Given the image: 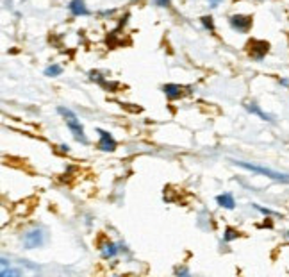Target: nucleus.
I'll return each mask as SVG.
<instances>
[{"mask_svg": "<svg viewBox=\"0 0 289 277\" xmlns=\"http://www.w3.org/2000/svg\"><path fill=\"white\" fill-rule=\"evenodd\" d=\"M57 113H59V115L64 118L66 127L70 129V132L73 134V138H75L77 141L84 143V145H88V138H86V134H84V127H82L81 120L77 118L75 113H73L72 109H68V107H63V106L57 107Z\"/></svg>", "mask_w": 289, "mask_h": 277, "instance_id": "obj_1", "label": "nucleus"}, {"mask_svg": "<svg viewBox=\"0 0 289 277\" xmlns=\"http://www.w3.org/2000/svg\"><path fill=\"white\" fill-rule=\"evenodd\" d=\"M234 165L241 166V168H247V170L254 172V174H261V175H264V177L279 181V183H289L288 174H281V172H275V170H272V168H266V166L252 165V163H245V161H234Z\"/></svg>", "mask_w": 289, "mask_h": 277, "instance_id": "obj_2", "label": "nucleus"}, {"mask_svg": "<svg viewBox=\"0 0 289 277\" xmlns=\"http://www.w3.org/2000/svg\"><path fill=\"white\" fill-rule=\"evenodd\" d=\"M47 242V235H45V231L41 227H34V229H30L29 233H25L23 236V245L25 249H38V247H43Z\"/></svg>", "mask_w": 289, "mask_h": 277, "instance_id": "obj_3", "label": "nucleus"}, {"mask_svg": "<svg viewBox=\"0 0 289 277\" xmlns=\"http://www.w3.org/2000/svg\"><path fill=\"white\" fill-rule=\"evenodd\" d=\"M97 132L100 134V140H98V149L104 150V152H115L118 149V143L116 140L113 138V134L104 129H97Z\"/></svg>", "mask_w": 289, "mask_h": 277, "instance_id": "obj_4", "label": "nucleus"}, {"mask_svg": "<svg viewBox=\"0 0 289 277\" xmlns=\"http://www.w3.org/2000/svg\"><path fill=\"white\" fill-rule=\"evenodd\" d=\"M230 25L234 30H239V32H248L254 23V18L252 16H245V14H234V16L229 18Z\"/></svg>", "mask_w": 289, "mask_h": 277, "instance_id": "obj_5", "label": "nucleus"}, {"mask_svg": "<svg viewBox=\"0 0 289 277\" xmlns=\"http://www.w3.org/2000/svg\"><path fill=\"white\" fill-rule=\"evenodd\" d=\"M248 47L252 48L250 50V54L254 55L255 59H263L264 55L268 54V50H270V43H266V41H261V39H255V41H252Z\"/></svg>", "mask_w": 289, "mask_h": 277, "instance_id": "obj_6", "label": "nucleus"}, {"mask_svg": "<svg viewBox=\"0 0 289 277\" xmlns=\"http://www.w3.org/2000/svg\"><path fill=\"white\" fill-rule=\"evenodd\" d=\"M68 9L73 16H88L90 14V9H88L84 0H70Z\"/></svg>", "mask_w": 289, "mask_h": 277, "instance_id": "obj_7", "label": "nucleus"}, {"mask_svg": "<svg viewBox=\"0 0 289 277\" xmlns=\"http://www.w3.org/2000/svg\"><path fill=\"white\" fill-rule=\"evenodd\" d=\"M162 91H164V95L170 98V100H177V98L186 95V88L179 84H164L162 86Z\"/></svg>", "mask_w": 289, "mask_h": 277, "instance_id": "obj_8", "label": "nucleus"}, {"mask_svg": "<svg viewBox=\"0 0 289 277\" xmlns=\"http://www.w3.org/2000/svg\"><path fill=\"white\" fill-rule=\"evenodd\" d=\"M216 202L218 206L225 209H234L236 208V201H234V195L232 193H221V195L216 197Z\"/></svg>", "mask_w": 289, "mask_h": 277, "instance_id": "obj_9", "label": "nucleus"}, {"mask_svg": "<svg viewBox=\"0 0 289 277\" xmlns=\"http://www.w3.org/2000/svg\"><path fill=\"white\" fill-rule=\"evenodd\" d=\"M100 252H102L104 260H111V258H115L116 254H118L120 249H118V245H116V243L107 242V243H104L102 247H100Z\"/></svg>", "mask_w": 289, "mask_h": 277, "instance_id": "obj_10", "label": "nucleus"}, {"mask_svg": "<svg viewBox=\"0 0 289 277\" xmlns=\"http://www.w3.org/2000/svg\"><path fill=\"white\" fill-rule=\"evenodd\" d=\"M245 107H247L250 113H254V115H257V116H261L263 120H266V122H272V116L270 115H266L264 111H261V107L257 106V104H254V102H247L245 104Z\"/></svg>", "mask_w": 289, "mask_h": 277, "instance_id": "obj_11", "label": "nucleus"}, {"mask_svg": "<svg viewBox=\"0 0 289 277\" xmlns=\"http://www.w3.org/2000/svg\"><path fill=\"white\" fill-rule=\"evenodd\" d=\"M63 73V68H61L59 64H50L45 68V75L47 77H59Z\"/></svg>", "mask_w": 289, "mask_h": 277, "instance_id": "obj_12", "label": "nucleus"}, {"mask_svg": "<svg viewBox=\"0 0 289 277\" xmlns=\"http://www.w3.org/2000/svg\"><path fill=\"white\" fill-rule=\"evenodd\" d=\"M238 238H239V231H236L234 227H227L225 235H223V240H225V242H232V240H238Z\"/></svg>", "mask_w": 289, "mask_h": 277, "instance_id": "obj_13", "label": "nucleus"}, {"mask_svg": "<svg viewBox=\"0 0 289 277\" xmlns=\"http://www.w3.org/2000/svg\"><path fill=\"white\" fill-rule=\"evenodd\" d=\"M202 23H204L205 29L214 30V23H213V18L211 16H202Z\"/></svg>", "mask_w": 289, "mask_h": 277, "instance_id": "obj_14", "label": "nucleus"}, {"mask_svg": "<svg viewBox=\"0 0 289 277\" xmlns=\"http://www.w3.org/2000/svg\"><path fill=\"white\" fill-rule=\"evenodd\" d=\"M254 208L259 209L261 213H264V215H273V217H279V213H275V211H272V209H268V208H263V206H259V204H254Z\"/></svg>", "mask_w": 289, "mask_h": 277, "instance_id": "obj_15", "label": "nucleus"}, {"mask_svg": "<svg viewBox=\"0 0 289 277\" xmlns=\"http://www.w3.org/2000/svg\"><path fill=\"white\" fill-rule=\"evenodd\" d=\"M155 4H157L159 7H168V5H170V0H155Z\"/></svg>", "mask_w": 289, "mask_h": 277, "instance_id": "obj_16", "label": "nucleus"}, {"mask_svg": "<svg viewBox=\"0 0 289 277\" xmlns=\"http://www.w3.org/2000/svg\"><path fill=\"white\" fill-rule=\"evenodd\" d=\"M175 274H177V276H189V270H186V269H175Z\"/></svg>", "mask_w": 289, "mask_h": 277, "instance_id": "obj_17", "label": "nucleus"}, {"mask_svg": "<svg viewBox=\"0 0 289 277\" xmlns=\"http://www.w3.org/2000/svg\"><path fill=\"white\" fill-rule=\"evenodd\" d=\"M211 2H213V7H216V5H218V2H220V0H211Z\"/></svg>", "mask_w": 289, "mask_h": 277, "instance_id": "obj_18", "label": "nucleus"}, {"mask_svg": "<svg viewBox=\"0 0 289 277\" xmlns=\"http://www.w3.org/2000/svg\"><path fill=\"white\" fill-rule=\"evenodd\" d=\"M288 235H289V233H288Z\"/></svg>", "mask_w": 289, "mask_h": 277, "instance_id": "obj_19", "label": "nucleus"}]
</instances>
